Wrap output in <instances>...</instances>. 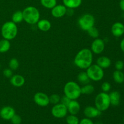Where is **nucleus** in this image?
Wrapping results in <instances>:
<instances>
[{
	"instance_id": "obj_27",
	"label": "nucleus",
	"mask_w": 124,
	"mask_h": 124,
	"mask_svg": "<svg viewBox=\"0 0 124 124\" xmlns=\"http://www.w3.org/2000/svg\"><path fill=\"white\" fill-rule=\"evenodd\" d=\"M66 122L67 124H79V120L76 115H70L66 116Z\"/></svg>"
},
{
	"instance_id": "obj_22",
	"label": "nucleus",
	"mask_w": 124,
	"mask_h": 124,
	"mask_svg": "<svg viewBox=\"0 0 124 124\" xmlns=\"http://www.w3.org/2000/svg\"><path fill=\"white\" fill-rule=\"evenodd\" d=\"M11 47L10 42L8 40L2 39L0 40V53H4L8 52Z\"/></svg>"
},
{
	"instance_id": "obj_2",
	"label": "nucleus",
	"mask_w": 124,
	"mask_h": 124,
	"mask_svg": "<svg viewBox=\"0 0 124 124\" xmlns=\"http://www.w3.org/2000/svg\"><path fill=\"white\" fill-rule=\"evenodd\" d=\"M64 95L71 100H77L81 96V87L75 81H69L64 87Z\"/></svg>"
},
{
	"instance_id": "obj_15",
	"label": "nucleus",
	"mask_w": 124,
	"mask_h": 124,
	"mask_svg": "<svg viewBox=\"0 0 124 124\" xmlns=\"http://www.w3.org/2000/svg\"><path fill=\"white\" fill-rule=\"evenodd\" d=\"M10 79L11 84L13 87L18 88L23 87L25 82V78L21 75H13Z\"/></svg>"
},
{
	"instance_id": "obj_39",
	"label": "nucleus",
	"mask_w": 124,
	"mask_h": 124,
	"mask_svg": "<svg viewBox=\"0 0 124 124\" xmlns=\"http://www.w3.org/2000/svg\"><path fill=\"white\" fill-rule=\"evenodd\" d=\"M0 69H1V63H0Z\"/></svg>"
},
{
	"instance_id": "obj_37",
	"label": "nucleus",
	"mask_w": 124,
	"mask_h": 124,
	"mask_svg": "<svg viewBox=\"0 0 124 124\" xmlns=\"http://www.w3.org/2000/svg\"><path fill=\"white\" fill-rule=\"evenodd\" d=\"M119 7L121 10L124 12V0H121L119 2Z\"/></svg>"
},
{
	"instance_id": "obj_12",
	"label": "nucleus",
	"mask_w": 124,
	"mask_h": 124,
	"mask_svg": "<svg viewBox=\"0 0 124 124\" xmlns=\"http://www.w3.org/2000/svg\"><path fill=\"white\" fill-rule=\"evenodd\" d=\"M15 114V110L11 106H5L0 110V117L6 121H10Z\"/></svg>"
},
{
	"instance_id": "obj_1",
	"label": "nucleus",
	"mask_w": 124,
	"mask_h": 124,
	"mask_svg": "<svg viewBox=\"0 0 124 124\" xmlns=\"http://www.w3.org/2000/svg\"><path fill=\"white\" fill-rule=\"evenodd\" d=\"M93 53L89 48H82L78 52L74 59V64L79 69L86 70L92 64Z\"/></svg>"
},
{
	"instance_id": "obj_33",
	"label": "nucleus",
	"mask_w": 124,
	"mask_h": 124,
	"mask_svg": "<svg viewBox=\"0 0 124 124\" xmlns=\"http://www.w3.org/2000/svg\"><path fill=\"white\" fill-rule=\"evenodd\" d=\"M3 75L7 78H10L13 75V70H11L10 68H7L4 70L3 71Z\"/></svg>"
},
{
	"instance_id": "obj_19",
	"label": "nucleus",
	"mask_w": 124,
	"mask_h": 124,
	"mask_svg": "<svg viewBox=\"0 0 124 124\" xmlns=\"http://www.w3.org/2000/svg\"><path fill=\"white\" fill-rule=\"evenodd\" d=\"M36 25H37L38 29L42 31H48L52 27V24L50 21L46 19H39Z\"/></svg>"
},
{
	"instance_id": "obj_16",
	"label": "nucleus",
	"mask_w": 124,
	"mask_h": 124,
	"mask_svg": "<svg viewBox=\"0 0 124 124\" xmlns=\"http://www.w3.org/2000/svg\"><path fill=\"white\" fill-rule=\"evenodd\" d=\"M68 113L70 115H76L81 110V105L76 100H71L67 105Z\"/></svg>"
},
{
	"instance_id": "obj_20",
	"label": "nucleus",
	"mask_w": 124,
	"mask_h": 124,
	"mask_svg": "<svg viewBox=\"0 0 124 124\" xmlns=\"http://www.w3.org/2000/svg\"><path fill=\"white\" fill-rule=\"evenodd\" d=\"M62 2L67 8L75 9L81 6L82 0H62Z\"/></svg>"
},
{
	"instance_id": "obj_32",
	"label": "nucleus",
	"mask_w": 124,
	"mask_h": 124,
	"mask_svg": "<svg viewBox=\"0 0 124 124\" xmlns=\"http://www.w3.org/2000/svg\"><path fill=\"white\" fill-rule=\"evenodd\" d=\"M10 121L12 124H21L22 122V118L19 115L15 114L12 117Z\"/></svg>"
},
{
	"instance_id": "obj_5",
	"label": "nucleus",
	"mask_w": 124,
	"mask_h": 124,
	"mask_svg": "<svg viewBox=\"0 0 124 124\" xmlns=\"http://www.w3.org/2000/svg\"><path fill=\"white\" fill-rule=\"evenodd\" d=\"M94 105L101 112L107 110L111 105L109 94L103 92L97 94L94 99Z\"/></svg>"
},
{
	"instance_id": "obj_4",
	"label": "nucleus",
	"mask_w": 124,
	"mask_h": 124,
	"mask_svg": "<svg viewBox=\"0 0 124 124\" xmlns=\"http://www.w3.org/2000/svg\"><path fill=\"white\" fill-rule=\"evenodd\" d=\"M18 29L17 24L13 21H7L2 24L1 29V35L4 39L10 41L16 38L18 35Z\"/></svg>"
},
{
	"instance_id": "obj_28",
	"label": "nucleus",
	"mask_w": 124,
	"mask_h": 124,
	"mask_svg": "<svg viewBox=\"0 0 124 124\" xmlns=\"http://www.w3.org/2000/svg\"><path fill=\"white\" fill-rule=\"evenodd\" d=\"M19 66V63L16 58H12L8 62V67L13 71L17 70Z\"/></svg>"
},
{
	"instance_id": "obj_31",
	"label": "nucleus",
	"mask_w": 124,
	"mask_h": 124,
	"mask_svg": "<svg viewBox=\"0 0 124 124\" xmlns=\"http://www.w3.org/2000/svg\"><path fill=\"white\" fill-rule=\"evenodd\" d=\"M111 84L108 82H103L101 85L102 91L103 92H105V93H108V92H110V90H111Z\"/></svg>"
},
{
	"instance_id": "obj_25",
	"label": "nucleus",
	"mask_w": 124,
	"mask_h": 124,
	"mask_svg": "<svg viewBox=\"0 0 124 124\" xmlns=\"http://www.w3.org/2000/svg\"><path fill=\"white\" fill-rule=\"evenodd\" d=\"M94 86L89 83L83 85V86L81 87V93L83 94H91L94 92Z\"/></svg>"
},
{
	"instance_id": "obj_11",
	"label": "nucleus",
	"mask_w": 124,
	"mask_h": 124,
	"mask_svg": "<svg viewBox=\"0 0 124 124\" xmlns=\"http://www.w3.org/2000/svg\"><path fill=\"white\" fill-rule=\"evenodd\" d=\"M67 8L64 4H56L51 9V13L54 18H60L67 14Z\"/></svg>"
},
{
	"instance_id": "obj_13",
	"label": "nucleus",
	"mask_w": 124,
	"mask_h": 124,
	"mask_svg": "<svg viewBox=\"0 0 124 124\" xmlns=\"http://www.w3.org/2000/svg\"><path fill=\"white\" fill-rule=\"evenodd\" d=\"M101 113L96 107L93 106H87L84 110V114L85 117L91 119L99 116Z\"/></svg>"
},
{
	"instance_id": "obj_36",
	"label": "nucleus",
	"mask_w": 124,
	"mask_h": 124,
	"mask_svg": "<svg viewBox=\"0 0 124 124\" xmlns=\"http://www.w3.org/2000/svg\"><path fill=\"white\" fill-rule=\"evenodd\" d=\"M79 124H94V123L91 119L85 117V118L82 119L81 121H79Z\"/></svg>"
},
{
	"instance_id": "obj_8",
	"label": "nucleus",
	"mask_w": 124,
	"mask_h": 124,
	"mask_svg": "<svg viewBox=\"0 0 124 124\" xmlns=\"http://www.w3.org/2000/svg\"><path fill=\"white\" fill-rule=\"evenodd\" d=\"M51 113H52V116L56 118H64L66 117L67 115V107L62 103L59 102L53 105L51 110Z\"/></svg>"
},
{
	"instance_id": "obj_34",
	"label": "nucleus",
	"mask_w": 124,
	"mask_h": 124,
	"mask_svg": "<svg viewBox=\"0 0 124 124\" xmlns=\"http://www.w3.org/2000/svg\"><path fill=\"white\" fill-rule=\"evenodd\" d=\"M124 67V63L122 61L118 60L115 63V69L117 70H122Z\"/></svg>"
},
{
	"instance_id": "obj_18",
	"label": "nucleus",
	"mask_w": 124,
	"mask_h": 124,
	"mask_svg": "<svg viewBox=\"0 0 124 124\" xmlns=\"http://www.w3.org/2000/svg\"><path fill=\"white\" fill-rule=\"evenodd\" d=\"M109 94L110 104L113 106H118L121 102V94L117 91H113Z\"/></svg>"
},
{
	"instance_id": "obj_29",
	"label": "nucleus",
	"mask_w": 124,
	"mask_h": 124,
	"mask_svg": "<svg viewBox=\"0 0 124 124\" xmlns=\"http://www.w3.org/2000/svg\"><path fill=\"white\" fill-rule=\"evenodd\" d=\"M88 33V35L90 37L93 38V39H96L99 38V31L98 29L95 27H93L91 29H90L88 31H87Z\"/></svg>"
},
{
	"instance_id": "obj_30",
	"label": "nucleus",
	"mask_w": 124,
	"mask_h": 124,
	"mask_svg": "<svg viewBox=\"0 0 124 124\" xmlns=\"http://www.w3.org/2000/svg\"><path fill=\"white\" fill-rule=\"evenodd\" d=\"M61 97L58 94H53L49 96L50 104H52L53 105L58 104L61 101Z\"/></svg>"
},
{
	"instance_id": "obj_40",
	"label": "nucleus",
	"mask_w": 124,
	"mask_h": 124,
	"mask_svg": "<svg viewBox=\"0 0 124 124\" xmlns=\"http://www.w3.org/2000/svg\"></svg>"
},
{
	"instance_id": "obj_26",
	"label": "nucleus",
	"mask_w": 124,
	"mask_h": 124,
	"mask_svg": "<svg viewBox=\"0 0 124 124\" xmlns=\"http://www.w3.org/2000/svg\"><path fill=\"white\" fill-rule=\"evenodd\" d=\"M40 2L45 8L52 9L57 4V0H40Z\"/></svg>"
},
{
	"instance_id": "obj_23",
	"label": "nucleus",
	"mask_w": 124,
	"mask_h": 124,
	"mask_svg": "<svg viewBox=\"0 0 124 124\" xmlns=\"http://www.w3.org/2000/svg\"><path fill=\"white\" fill-rule=\"evenodd\" d=\"M24 21L23 11L17 10L13 13L12 16V21L15 24H19Z\"/></svg>"
},
{
	"instance_id": "obj_17",
	"label": "nucleus",
	"mask_w": 124,
	"mask_h": 124,
	"mask_svg": "<svg viewBox=\"0 0 124 124\" xmlns=\"http://www.w3.org/2000/svg\"><path fill=\"white\" fill-rule=\"evenodd\" d=\"M96 64L102 69H106L111 66V61L108 57L102 56L97 59Z\"/></svg>"
},
{
	"instance_id": "obj_6",
	"label": "nucleus",
	"mask_w": 124,
	"mask_h": 124,
	"mask_svg": "<svg viewBox=\"0 0 124 124\" xmlns=\"http://www.w3.org/2000/svg\"><path fill=\"white\" fill-rule=\"evenodd\" d=\"M87 75L91 81H101L104 76V69L99 65L96 64H92L88 69H86Z\"/></svg>"
},
{
	"instance_id": "obj_9",
	"label": "nucleus",
	"mask_w": 124,
	"mask_h": 124,
	"mask_svg": "<svg viewBox=\"0 0 124 124\" xmlns=\"http://www.w3.org/2000/svg\"><path fill=\"white\" fill-rule=\"evenodd\" d=\"M33 100L35 104L39 107H45L49 105V96L42 92H38L34 95Z\"/></svg>"
},
{
	"instance_id": "obj_3",
	"label": "nucleus",
	"mask_w": 124,
	"mask_h": 124,
	"mask_svg": "<svg viewBox=\"0 0 124 124\" xmlns=\"http://www.w3.org/2000/svg\"><path fill=\"white\" fill-rule=\"evenodd\" d=\"M24 21L28 24L35 25L40 19L39 10L34 6H28L23 11Z\"/></svg>"
},
{
	"instance_id": "obj_24",
	"label": "nucleus",
	"mask_w": 124,
	"mask_h": 124,
	"mask_svg": "<svg viewBox=\"0 0 124 124\" xmlns=\"http://www.w3.org/2000/svg\"><path fill=\"white\" fill-rule=\"evenodd\" d=\"M77 79L79 82L83 85L89 83L90 81L86 71H81V72H80L78 75Z\"/></svg>"
},
{
	"instance_id": "obj_21",
	"label": "nucleus",
	"mask_w": 124,
	"mask_h": 124,
	"mask_svg": "<svg viewBox=\"0 0 124 124\" xmlns=\"http://www.w3.org/2000/svg\"><path fill=\"white\" fill-rule=\"evenodd\" d=\"M114 81L117 84H122L124 82V73L122 70H116L113 73Z\"/></svg>"
},
{
	"instance_id": "obj_7",
	"label": "nucleus",
	"mask_w": 124,
	"mask_h": 124,
	"mask_svg": "<svg viewBox=\"0 0 124 124\" xmlns=\"http://www.w3.org/2000/svg\"><path fill=\"white\" fill-rule=\"evenodd\" d=\"M95 18L90 13H85L81 16L78 19V25L84 31H88L90 29L94 26Z\"/></svg>"
},
{
	"instance_id": "obj_10",
	"label": "nucleus",
	"mask_w": 124,
	"mask_h": 124,
	"mask_svg": "<svg viewBox=\"0 0 124 124\" xmlns=\"http://www.w3.org/2000/svg\"><path fill=\"white\" fill-rule=\"evenodd\" d=\"M105 48V41L102 39L96 38L92 42L90 50L92 53L96 54H99L102 53Z\"/></svg>"
},
{
	"instance_id": "obj_14",
	"label": "nucleus",
	"mask_w": 124,
	"mask_h": 124,
	"mask_svg": "<svg viewBox=\"0 0 124 124\" xmlns=\"http://www.w3.org/2000/svg\"><path fill=\"white\" fill-rule=\"evenodd\" d=\"M111 31L115 37H121L124 34V24L121 22L114 23L111 26Z\"/></svg>"
},
{
	"instance_id": "obj_38",
	"label": "nucleus",
	"mask_w": 124,
	"mask_h": 124,
	"mask_svg": "<svg viewBox=\"0 0 124 124\" xmlns=\"http://www.w3.org/2000/svg\"><path fill=\"white\" fill-rule=\"evenodd\" d=\"M120 48H121V50L124 53V38L122 39L120 43Z\"/></svg>"
},
{
	"instance_id": "obj_35",
	"label": "nucleus",
	"mask_w": 124,
	"mask_h": 124,
	"mask_svg": "<svg viewBox=\"0 0 124 124\" xmlns=\"http://www.w3.org/2000/svg\"><path fill=\"white\" fill-rule=\"evenodd\" d=\"M70 101H71V99H70L69 98H67L66 96L64 95L62 98H61L60 102L62 103V104H64V105H65L66 107H67V105H69V104L70 103Z\"/></svg>"
},
{
	"instance_id": "obj_41",
	"label": "nucleus",
	"mask_w": 124,
	"mask_h": 124,
	"mask_svg": "<svg viewBox=\"0 0 124 124\" xmlns=\"http://www.w3.org/2000/svg\"></svg>"
}]
</instances>
